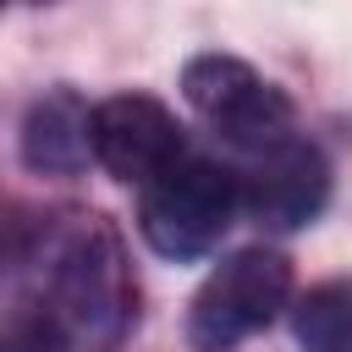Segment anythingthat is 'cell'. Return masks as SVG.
Returning <instances> with one entry per match:
<instances>
[{"instance_id": "cell-1", "label": "cell", "mask_w": 352, "mask_h": 352, "mask_svg": "<svg viewBox=\"0 0 352 352\" xmlns=\"http://www.w3.org/2000/svg\"><path fill=\"white\" fill-rule=\"evenodd\" d=\"M236 204H242L236 170H226L204 154H182L170 170H160L143 187L138 226L160 258H204L226 236Z\"/></svg>"}, {"instance_id": "cell-2", "label": "cell", "mask_w": 352, "mask_h": 352, "mask_svg": "<svg viewBox=\"0 0 352 352\" xmlns=\"http://www.w3.org/2000/svg\"><path fill=\"white\" fill-rule=\"evenodd\" d=\"M292 297V264L275 248H242L220 258L187 308V346L192 352H231L258 336Z\"/></svg>"}, {"instance_id": "cell-3", "label": "cell", "mask_w": 352, "mask_h": 352, "mask_svg": "<svg viewBox=\"0 0 352 352\" xmlns=\"http://www.w3.org/2000/svg\"><path fill=\"white\" fill-rule=\"evenodd\" d=\"M126 314H132V286L121 270V248L99 220H88L82 231H72L50 275V324L72 341H116Z\"/></svg>"}, {"instance_id": "cell-4", "label": "cell", "mask_w": 352, "mask_h": 352, "mask_svg": "<svg viewBox=\"0 0 352 352\" xmlns=\"http://www.w3.org/2000/svg\"><path fill=\"white\" fill-rule=\"evenodd\" d=\"M187 104L236 148H275L292 138V99L236 55H198L182 72Z\"/></svg>"}, {"instance_id": "cell-5", "label": "cell", "mask_w": 352, "mask_h": 352, "mask_svg": "<svg viewBox=\"0 0 352 352\" xmlns=\"http://www.w3.org/2000/svg\"><path fill=\"white\" fill-rule=\"evenodd\" d=\"M88 143H94V160L116 182H143V187L187 154L176 116L148 94H116V99L94 104Z\"/></svg>"}, {"instance_id": "cell-6", "label": "cell", "mask_w": 352, "mask_h": 352, "mask_svg": "<svg viewBox=\"0 0 352 352\" xmlns=\"http://www.w3.org/2000/svg\"><path fill=\"white\" fill-rule=\"evenodd\" d=\"M324 198H330V165L302 138H286V143L264 148L248 170V187H242V204L275 231L308 226L324 209Z\"/></svg>"}, {"instance_id": "cell-7", "label": "cell", "mask_w": 352, "mask_h": 352, "mask_svg": "<svg viewBox=\"0 0 352 352\" xmlns=\"http://www.w3.org/2000/svg\"><path fill=\"white\" fill-rule=\"evenodd\" d=\"M88 121H94V110L72 88L44 94L22 121V160L33 170H44V176H77L88 165V154H94Z\"/></svg>"}, {"instance_id": "cell-8", "label": "cell", "mask_w": 352, "mask_h": 352, "mask_svg": "<svg viewBox=\"0 0 352 352\" xmlns=\"http://www.w3.org/2000/svg\"><path fill=\"white\" fill-rule=\"evenodd\" d=\"M292 330L302 352H352V280H319L297 297Z\"/></svg>"}]
</instances>
